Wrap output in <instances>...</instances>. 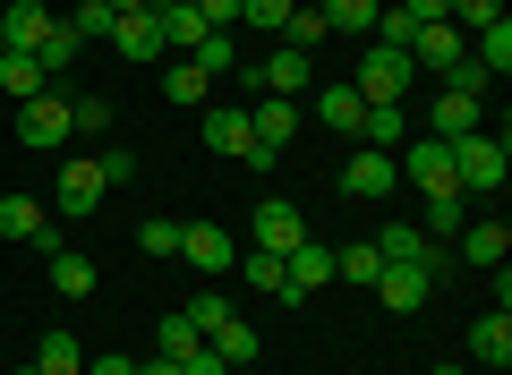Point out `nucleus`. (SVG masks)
Returning a JSON list of instances; mask_svg holds the SVG:
<instances>
[{"instance_id": "f257e3e1", "label": "nucleus", "mask_w": 512, "mask_h": 375, "mask_svg": "<svg viewBox=\"0 0 512 375\" xmlns=\"http://www.w3.org/2000/svg\"><path fill=\"white\" fill-rule=\"evenodd\" d=\"M367 290H376V299L393 307V316H419V307H427V290H436V256H393V265H384Z\"/></svg>"}, {"instance_id": "f03ea898", "label": "nucleus", "mask_w": 512, "mask_h": 375, "mask_svg": "<svg viewBox=\"0 0 512 375\" xmlns=\"http://www.w3.org/2000/svg\"><path fill=\"white\" fill-rule=\"evenodd\" d=\"M393 171H402L410 188H427V197H461V179H453V145H444V137H410L402 154H393Z\"/></svg>"}, {"instance_id": "7ed1b4c3", "label": "nucleus", "mask_w": 512, "mask_h": 375, "mask_svg": "<svg viewBox=\"0 0 512 375\" xmlns=\"http://www.w3.org/2000/svg\"><path fill=\"white\" fill-rule=\"evenodd\" d=\"M453 179H461V197H470V188H504V128L453 137Z\"/></svg>"}, {"instance_id": "20e7f679", "label": "nucleus", "mask_w": 512, "mask_h": 375, "mask_svg": "<svg viewBox=\"0 0 512 375\" xmlns=\"http://www.w3.org/2000/svg\"><path fill=\"white\" fill-rule=\"evenodd\" d=\"M69 94H52V86H43V94H26V103H18V145H35V154H52V145H69Z\"/></svg>"}, {"instance_id": "39448f33", "label": "nucleus", "mask_w": 512, "mask_h": 375, "mask_svg": "<svg viewBox=\"0 0 512 375\" xmlns=\"http://www.w3.org/2000/svg\"><path fill=\"white\" fill-rule=\"evenodd\" d=\"M410 77H419V69H410L402 52L367 43V52H359V77H350V86H359V103H402V94H410Z\"/></svg>"}, {"instance_id": "423d86ee", "label": "nucleus", "mask_w": 512, "mask_h": 375, "mask_svg": "<svg viewBox=\"0 0 512 375\" xmlns=\"http://www.w3.org/2000/svg\"><path fill=\"white\" fill-rule=\"evenodd\" d=\"M0 239H18V248H60L52 239V205H35V197H0Z\"/></svg>"}, {"instance_id": "0eeeda50", "label": "nucleus", "mask_w": 512, "mask_h": 375, "mask_svg": "<svg viewBox=\"0 0 512 375\" xmlns=\"http://www.w3.org/2000/svg\"><path fill=\"white\" fill-rule=\"evenodd\" d=\"M461 52H470V35H461V26L444 18V26H419L402 60H410V69H436V77H444V69H453V60H461Z\"/></svg>"}, {"instance_id": "6e6552de", "label": "nucleus", "mask_w": 512, "mask_h": 375, "mask_svg": "<svg viewBox=\"0 0 512 375\" xmlns=\"http://www.w3.org/2000/svg\"><path fill=\"white\" fill-rule=\"evenodd\" d=\"M282 282H291V299H316V290L333 282V248L325 239H299V248L282 256Z\"/></svg>"}, {"instance_id": "1a4fd4ad", "label": "nucleus", "mask_w": 512, "mask_h": 375, "mask_svg": "<svg viewBox=\"0 0 512 375\" xmlns=\"http://www.w3.org/2000/svg\"><path fill=\"white\" fill-rule=\"evenodd\" d=\"M43 35H52V9L43 0H9L0 9V52H43Z\"/></svg>"}, {"instance_id": "9d476101", "label": "nucleus", "mask_w": 512, "mask_h": 375, "mask_svg": "<svg viewBox=\"0 0 512 375\" xmlns=\"http://www.w3.org/2000/svg\"><path fill=\"white\" fill-rule=\"evenodd\" d=\"M402 188V171H393V154H376V145H359L342 171V197H393Z\"/></svg>"}, {"instance_id": "9b49d317", "label": "nucleus", "mask_w": 512, "mask_h": 375, "mask_svg": "<svg viewBox=\"0 0 512 375\" xmlns=\"http://www.w3.org/2000/svg\"><path fill=\"white\" fill-rule=\"evenodd\" d=\"M52 188H60V197H52V214H94V205L111 197V188H103V162H69V171H60Z\"/></svg>"}, {"instance_id": "f8f14e48", "label": "nucleus", "mask_w": 512, "mask_h": 375, "mask_svg": "<svg viewBox=\"0 0 512 375\" xmlns=\"http://www.w3.org/2000/svg\"><path fill=\"white\" fill-rule=\"evenodd\" d=\"M299 239H308V222H299V205H291V197H265V205H256V248L291 256Z\"/></svg>"}, {"instance_id": "ddd939ff", "label": "nucleus", "mask_w": 512, "mask_h": 375, "mask_svg": "<svg viewBox=\"0 0 512 375\" xmlns=\"http://www.w3.org/2000/svg\"><path fill=\"white\" fill-rule=\"evenodd\" d=\"M248 77H256V86H265V94H291V103H299V94H308V77H316V60L282 43V52H274V60H256Z\"/></svg>"}, {"instance_id": "4468645a", "label": "nucleus", "mask_w": 512, "mask_h": 375, "mask_svg": "<svg viewBox=\"0 0 512 375\" xmlns=\"http://www.w3.org/2000/svg\"><path fill=\"white\" fill-rule=\"evenodd\" d=\"M205 350H214L222 367H256V358H265V341H256V324H248V316L231 307V316H222L214 333H205Z\"/></svg>"}, {"instance_id": "2eb2a0df", "label": "nucleus", "mask_w": 512, "mask_h": 375, "mask_svg": "<svg viewBox=\"0 0 512 375\" xmlns=\"http://www.w3.org/2000/svg\"><path fill=\"white\" fill-rule=\"evenodd\" d=\"M180 265H197V273H231L239 248L214 231V222H188V231H180Z\"/></svg>"}, {"instance_id": "dca6fc26", "label": "nucleus", "mask_w": 512, "mask_h": 375, "mask_svg": "<svg viewBox=\"0 0 512 375\" xmlns=\"http://www.w3.org/2000/svg\"><path fill=\"white\" fill-rule=\"evenodd\" d=\"M470 367H512V307H487L470 324Z\"/></svg>"}, {"instance_id": "f3484780", "label": "nucleus", "mask_w": 512, "mask_h": 375, "mask_svg": "<svg viewBox=\"0 0 512 375\" xmlns=\"http://www.w3.org/2000/svg\"><path fill=\"white\" fill-rule=\"evenodd\" d=\"M248 128H256V145L282 162V145H291V128H299V103H291V94H265V103L248 111Z\"/></svg>"}, {"instance_id": "a211bd4d", "label": "nucleus", "mask_w": 512, "mask_h": 375, "mask_svg": "<svg viewBox=\"0 0 512 375\" xmlns=\"http://www.w3.org/2000/svg\"><path fill=\"white\" fill-rule=\"evenodd\" d=\"M359 145L402 154V145H410V111H402V103H367V111H359Z\"/></svg>"}, {"instance_id": "6ab92c4d", "label": "nucleus", "mask_w": 512, "mask_h": 375, "mask_svg": "<svg viewBox=\"0 0 512 375\" xmlns=\"http://www.w3.org/2000/svg\"><path fill=\"white\" fill-rule=\"evenodd\" d=\"M111 52L120 60H154L163 52V18H154V9H128V18L111 26Z\"/></svg>"}, {"instance_id": "aec40b11", "label": "nucleus", "mask_w": 512, "mask_h": 375, "mask_svg": "<svg viewBox=\"0 0 512 375\" xmlns=\"http://www.w3.org/2000/svg\"><path fill=\"white\" fill-rule=\"evenodd\" d=\"M453 248H461V265H504V256H512V231H504V222H461V239H453Z\"/></svg>"}, {"instance_id": "412c9836", "label": "nucleus", "mask_w": 512, "mask_h": 375, "mask_svg": "<svg viewBox=\"0 0 512 375\" xmlns=\"http://www.w3.org/2000/svg\"><path fill=\"white\" fill-rule=\"evenodd\" d=\"M205 145H214V154H231V162H248V145H256L248 111H222V103H205Z\"/></svg>"}, {"instance_id": "4be33fe9", "label": "nucleus", "mask_w": 512, "mask_h": 375, "mask_svg": "<svg viewBox=\"0 0 512 375\" xmlns=\"http://www.w3.org/2000/svg\"><path fill=\"white\" fill-rule=\"evenodd\" d=\"M359 86H350V77H333V86H316V120L325 128H342V137H359Z\"/></svg>"}, {"instance_id": "5701e85b", "label": "nucleus", "mask_w": 512, "mask_h": 375, "mask_svg": "<svg viewBox=\"0 0 512 375\" xmlns=\"http://www.w3.org/2000/svg\"><path fill=\"white\" fill-rule=\"evenodd\" d=\"M470 128H487L470 94H436V111H427V137H444V145H453V137H470Z\"/></svg>"}, {"instance_id": "b1692460", "label": "nucleus", "mask_w": 512, "mask_h": 375, "mask_svg": "<svg viewBox=\"0 0 512 375\" xmlns=\"http://www.w3.org/2000/svg\"><path fill=\"white\" fill-rule=\"evenodd\" d=\"M163 94H171L180 111H205V103H214V77H205L197 60H171V69H163Z\"/></svg>"}, {"instance_id": "393cba45", "label": "nucleus", "mask_w": 512, "mask_h": 375, "mask_svg": "<svg viewBox=\"0 0 512 375\" xmlns=\"http://www.w3.org/2000/svg\"><path fill=\"white\" fill-rule=\"evenodd\" d=\"M43 86H52V77H43L35 52H0V94H9V103H26V94H43Z\"/></svg>"}, {"instance_id": "a878e982", "label": "nucleus", "mask_w": 512, "mask_h": 375, "mask_svg": "<svg viewBox=\"0 0 512 375\" xmlns=\"http://www.w3.org/2000/svg\"><path fill=\"white\" fill-rule=\"evenodd\" d=\"M188 60H197L205 77H231V69H239V43H231V26H205V35L188 43Z\"/></svg>"}, {"instance_id": "bb28decb", "label": "nucleus", "mask_w": 512, "mask_h": 375, "mask_svg": "<svg viewBox=\"0 0 512 375\" xmlns=\"http://www.w3.org/2000/svg\"><path fill=\"white\" fill-rule=\"evenodd\" d=\"M52 256V290L60 299H94V256H69V248H43Z\"/></svg>"}, {"instance_id": "cd10ccee", "label": "nucleus", "mask_w": 512, "mask_h": 375, "mask_svg": "<svg viewBox=\"0 0 512 375\" xmlns=\"http://www.w3.org/2000/svg\"><path fill=\"white\" fill-rule=\"evenodd\" d=\"M35 367H43V375H86V350H77V341L52 324V333L35 341Z\"/></svg>"}, {"instance_id": "c85d7f7f", "label": "nucleus", "mask_w": 512, "mask_h": 375, "mask_svg": "<svg viewBox=\"0 0 512 375\" xmlns=\"http://www.w3.org/2000/svg\"><path fill=\"white\" fill-rule=\"evenodd\" d=\"M282 43H291V52H316V43H333L325 9H316V0H299V9H291V26H282Z\"/></svg>"}, {"instance_id": "c756f323", "label": "nucleus", "mask_w": 512, "mask_h": 375, "mask_svg": "<svg viewBox=\"0 0 512 375\" xmlns=\"http://www.w3.org/2000/svg\"><path fill=\"white\" fill-rule=\"evenodd\" d=\"M239 273H248V290H265V299H291V282H282V256H274V248H248V256H239Z\"/></svg>"}, {"instance_id": "7c9ffc66", "label": "nucleus", "mask_w": 512, "mask_h": 375, "mask_svg": "<svg viewBox=\"0 0 512 375\" xmlns=\"http://www.w3.org/2000/svg\"><path fill=\"white\" fill-rule=\"evenodd\" d=\"M470 52L487 60V77H504V69H512V18H495V26H478V35H470Z\"/></svg>"}, {"instance_id": "2f4dec72", "label": "nucleus", "mask_w": 512, "mask_h": 375, "mask_svg": "<svg viewBox=\"0 0 512 375\" xmlns=\"http://www.w3.org/2000/svg\"><path fill=\"white\" fill-rule=\"evenodd\" d=\"M487 86H495V77H487V60H478V52H461L453 69H444V94H470V103H487Z\"/></svg>"}, {"instance_id": "473e14b6", "label": "nucleus", "mask_w": 512, "mask_h": 375, "mask_svg": "<svg viewBox=\"0 0 512 375\" xmlns=\"http://www.w3.org/2000/svg\"><path fill=\"white\" fill-rule=\"evenodd\" d=\"M77 52H86V43H77V26H69V18H52V35H43V52H35V60H43V77H60Z\"/></svg>"}, {"instance_id": "72a5a7b5", "label": "nucleus", "mask_w": 512, "mask_h": 375, "mask_svg": "<svg viewBox=\"0 0 512 375\" xmlns=\"http://www.w3.org/2000/svg\"><path fill=\"white\" fill-rule=\"evenodd\" d=\"M77 43H111V26H120V9H111V0H77Z\"/></svg>"}, {"instance_id": "f704fd0d", "label": "nucleus", "mask_w": 512, "mask_h": 375, "mask_svg": "<svg viewBox=\"0 0 512 375\" xmlns=\"http://www.w3.org/2000/svg\"><path fill=\"white\" fill-rule=\"evenodd\" d=\"M291 9H299V0H239V26H256V35H282V26H291Z\"/></svg>"}, {"instance_id": "c9c22d12", "label": "nucleus", "mask_w": 512, "mask_h": 375, "mask_svg": "<svg viewBox=\"0 0 512 375\" xmlns=\"http://www.w3.org/2000/svg\"><path fill=\"white\" fill-rule=\"evenodd\" d=\"M461 222H470V205H461V197H427V231L419 239H461Z\"/></svg>"}, {"instance_id": "e433bc0d", "label": "nucleus", "mask_w": 512, "mask_h": 375, "mask_svg": "<svg viewBox=\"0 0 512 375\" xmlns=\"http://www.w3.org/2000/svg\"><path fill=\"white\" fill-rule=\"evenodd\" d=\"M154 350H163V358H188V350H205V333L188 324V307H180V316H163V333H154Z\"/></svg>"}, {"instance_id": "4c0bfd02", "label": "nucleus", "mask_w": 512, "mask_h": 375, "mask_svg": "<svg viewBox=\"0 0 512 375\" xmlns=\"http://www.w3.org/2000/svg\"><path fill=\"white\" fill-rule=\"evenodd\" d=\"M154 18H163V52H188V43L205 35V18H197V9H154Z\"/></svg>"}, {"instance_id": "58836bf2", "label": "nucleus", "mask_w": 512, "mask_h": 375, "mask_svg": "<svg viewBox=\"0 0 512 375\" xmlns=\"http://www.w3.org/2000/svg\"><path fill=\"white\" fill-rule=\"evenodd\" d=\"M376 256L393 265V256H436V248L419 239V222H393V231H376Z\"/></svg>"}, {"instance_id": "ea45409f", "label": "nucleus", "mask_w": 512, "mask_h": 375, "mask_svg": "<svg viewBox=\"0 0 512 375\" xmlns=\"http://www.w3.org/2000/svg\"><path fill=\"white\" fill-rule=\"evenodd\" d=\"M180 231H188V222H171V214H146V231H137V239H146V256H180Z\"/></svg>"}, {"instance_id": "a19ab883", "label": "nucleus", "mask_w": 512, "mask_h": 375, "mask_svg": "<svg viewBox=\"0 0 512 375\" xmlns=\"http://www.w3.org/2000/svg\"><path fill=\"white\" fill-rule=\"evenodd\" d=\"M504 18V0H453V26L461 35H478V26H495Z\"/></svg>"}, {"instance_id": "79ce46f5", "label": "nucleus", "mask_w": 512, "mask_h": 375, "mask_svg": "<svg viewBox=\"0 0 512 375\" xmlns=\"http://www.w3.org/2000/svg\"><path fill=\"white\" fill-rule=\"evenodd\" d=\"M103 162V188H128V179H137V154H128V145H111V154H94Z\"/></svg>"}, {"instance_id": "37998d69", "label": "nucleus", "mask_w": 512, "mask_h": 375, "mask_svg": "<svg viewBox=\"0 0 512 375\" xmlns=\"http://www.w3.org/2000/svg\"><path fill=\"white\" fill-rule=\"evenodd\" d=\"M69 120L94 137V128H111V103H103V94H77V103H69Z\"/></svg>"}, {"instance_id": "c03bdc74", "label": "nucleus", "mask_w": 512, "mask_h": 375, "mask_svg": "<svg viewBox=\"0 0 512 375\" xmlns=\"http://www.w3.org/2000/svg\"><path fill=\"white\" fill-rule=\"evenodd\" d=\"M402 18L410 26H444V18H453V0H402Z\"/></svg>"}, {"instance_id": "a18cd8bd", "label": "nucleus", "mask_w": 512, "mask_h": 375, "mask_svg": "<svg viewBox=\"0 0 512 375\" xmlns=\"http://www.w3.org/2000/svg\"><path fill=\"white\" fill-rule=\"evenodd\" d=\"M188 9H197L205 26H239V0H188Z\"/></svg>"}, {"instance_id": "49530a36", "label": "nucleus", "mask_w": 512, "mask_h": 375, "mask_svg": "<svg viewBox=\"0 0 512 375\" xmlns=\"http://www.w3.org/2000/svg\"><path fill=\"white\" fill-rule=\"evenodd\" d=\"M180 375H222V358H214V350H188V358H180Z\"/></svg>"}, {"instance_id": "de8ad7c7", "label": "nucleus", "mask_w": 512, "mask_h": 375, "mask_svg": "<svg viewBox=\"0 0 512 375\" xmlns=\"http://www.w3.org/2000/svg\"><path fill=\"white\" fill-rule=\"evenodd\" d=\"M86 375H137V358H86Z\"/></svg>"}, {"instance_id": "09e8293b", "label": "nucleus", "mask_w": 512, "mask_h": 375, "mask_svg": "<svg viewBox=\"0 0 512 375\" xmlns=\"http://www.w3.org/2000/svg\"><path fill=\"white\" fill-rule=\"evenodd\" d=\"M137 375H180V358H163V350H154V358H137Z\"/></svg>"}, {"instance_id": "8fccbe9b", "label": "nucleus", "mask_w": 512, "mask_h": 375, "mask_svg": "<svg viewBox=\"0 0 512 375\" xmlns=\"http://www.w3.org/2000/svg\"><path fill=\"white\" fill-rule=\"evenodd\" d=\"M146 9H188V0H146Z\"/></svg>"}, {"instance_id": "3c124183", "label": "nucleus", "mask_w": 512, "mask_h": 375, "mask_svg": "<svg viewBox=\"0 0 512 375\" xmlns=\"http://www.w3.org/2000/svg\"><path fill=\"white\" fill-rule=\"evenodd\" d=\"M9 375H43V367H35V358H26V367H9Z\"/></svg>"}, {"instance_id": "603ef678", "label": "nucleus", "mask_w": 512, "mask_h": 375, "mask_svg": "<svg viewBox=\"0 0 512 375\" xmlns=\"http://www.w3.org/2000/svg\"><path fill=\"white\" fill-rule=\"evenodd\" d=\"M436 375H470V367H436Z\"/></svg>"}, {"instance_id": "864d4df0", "label": "nucleus", "mask_w": 512, "mask_h": 375, "mask_svg": "<svg viewBox=\"0 0 512 375\" xmlns=\"http://www.w3.org/2000/svg\"><path fill=\"white\" fill-rule=\"evenodd\" d=\"M376 9H384V0H376Z\"/></svg>"}]
</instances>
